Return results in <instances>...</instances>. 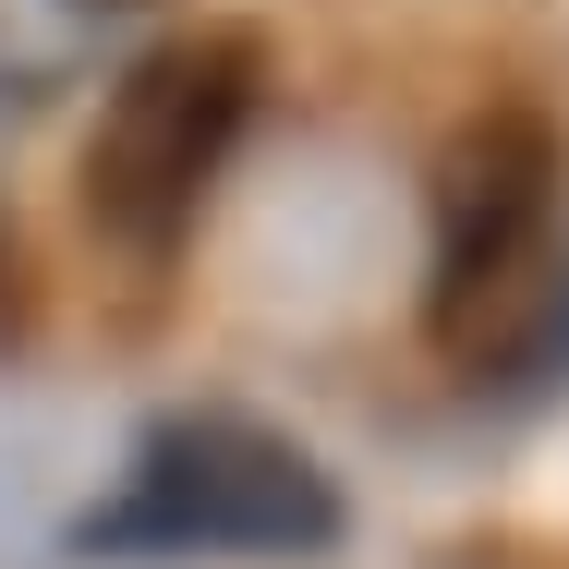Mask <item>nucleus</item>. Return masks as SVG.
I'll list each match as a JSON object with an SVG mask.
<instances>
[{
    "instance_id": "39448f33",
    "label": "nucleus",
    "mask_w": 569,
    "mask_h": 569,
    "mask_svg": "<svg viewBox=\"0 0 569 569\" xmlns=\"http://www.w3.org/2000/svg\"><path fill=\"white\" fill-rule=\"evenodd\" d=\"M24 316H37V279H24V242H12V207H0V351L24 340Z\"/></svg>"
},
{
    "instance_id": "423d86ee",
    "label": "nucleus",
    "mask_w": 569,
    "mask_h": 569,
    "mask_svg": "<svg viewBox=\"0 0 569 569\" xmlns=\"http://www.w3.org/2000/svg\"><path fill=\"white\" fill-rule=\"evenodd\" d=\"M546 351H569V303H558V316H546Z\"/></svg>"
},
{
    "instance_id": "7ed1b4c3",
    "label": "nucleus",
    "mask_w": 569,
    "mask_h": 569,
    "mask_svg": "<svg viewBox=\"0 0 569 569\" xmlns=\"http://www.w3.org/2000/svg\"><path fill=\"white\" fill-rule=\"evenodd\" d=\"M546 230H558V133L533 110L460 121L437 158V291H425V316L460 363H485L509 340V316L533 303Z\"/></svg>"
},
{
    "instance_id": "f03ea898",
    "label": "nucleus",
    "mask_w": 569,
    "mask_h": 569,
    "mask_svg": "<svg viewBox=\"0 0 569 569\" xmlns=\"http://www.w3.org/2000/svg\"><path fill=\"white\" fill-rule=\"evenodd\" d=\"M254 73H267L254 37H242V24H207V37L146 49L110 86V110L86 133V230H98L110 254L158 267L182 230L207 219L230 146H242V121H254Z\"/></svg>"
},
{
    "instance_id": "0eeeda50",
    "label": "nucleus",
    "mask_w": 569,
    "mask_h": 569,
    "mask_svg": "<svg viewBox=\"0 0 569 569\" xmlns=\"http://www.w3.org/2000/svg\"><path fill=\"white\" fill-rule=\"evenodd\" d=\"M86 12H133V0H86Z\"/></svg>"
},
{
    "instance_id": "f257e3e1",
    "label": "nucleus",
    "mask_w": 569,
    "mask_h": 569,
    "mask_svg": "<svg viewBox=\"0 0 569 569\" xmlns=\"http://www.w3.org/2000/svg\"><path fill=\"white\" fill-rule=\"evenodd\" d=\"M73 546L86 558H316L340 546V497L291 437L242 412H182L121 460V497L86 509Z\"/></svg>"
},
{
    "instance_id": "20e7f679",
    "label": "nucleus",
    "mask_w": 569,
    "mask_h": 569,
    "mask_svg": "<svg viewBox=\"0 0 569 569\" xmlns=\"http://www.w3.org/2000/svg\"><path fill=\"white\" fill-rule=\"evenodd\" d=\"M86 37L98 12L86 0H0V110H37L86 73Z\"/></svg>"
}]
</instances>
